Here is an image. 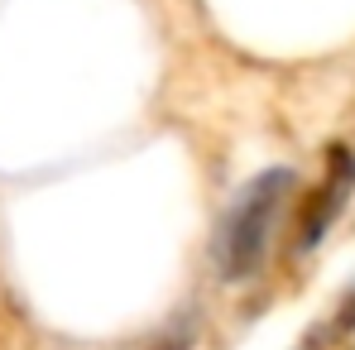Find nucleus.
Returning a JSON list of instances; mask_svg holds the SVG:
<instances>
[{
	"label": "nucleus",
	"mask_w": 355,
	"mask_h": 350,
	"mask_svg": "<svg viewBox=\"0 0 355 350\" xmlns=\"http://www.w3.org/2000/svg\"><path fill=\"white\" fill-rule=\"evenodd\" d=\"M297 202V173L288 164H274L264 173H254L226 207L221 226H216V274L221 283H245L264 269L274 235L284 211Z\"/></svg>",
	"instance_id": "nucleus-1"
},
{
	"label": "nucleus",
	"mask_w": 355,
	"mask_h": 350,
	"mask_svg": "<svg viewBox=\"0 0 355 350\" xmlns=\"http://www.w3.org/2000/svg\"><path fill=\"white\" fill-rule=\"evenodd\" d=\"M351 197H355V149L351 144H327L322 149V173L297 197V211H293V250L297 254H312L327 240V231L351 207Z\"/></svg>",
	"instance_id": "nucleus-2"
},
{
	"label": "nucleus",
	"mask_w": 355,
	"mask_h": 350,
	"mask_svg": "<svg viewBox=\"0 0 355 350\" xmlns=\"http://www.w3.org/2000/svg\"><path fill=\"white\" fill-rule=\"evenodd\" d=\"M202 341V312H173L159 331L139 336L130 350H197Z\"/></svg>",
	"instance_id": "nucleus-3"
},
{
	"label": "nucleus",
	"mask_w": 355,
	"mask_h": 350,
	"mask_svg": "<svg viewBox=\"0 0 355 350\" xmlns=\"http://www.w3.org/2000/svg\"><path fill=\"white\" fill-rule=\"evenodd\" d=\"M351 336H355V283L327 312V322L317 326V336H307V350H336V346H346Z\"/></svg>",
	"instance_id": "nucleus-4"
}]
</instances>
